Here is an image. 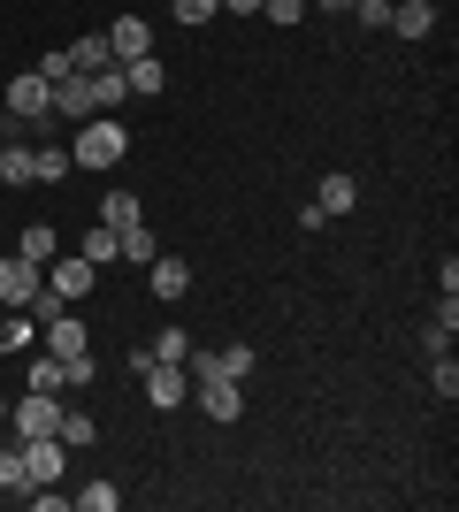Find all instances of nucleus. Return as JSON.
<instances>
[{
	"instance_id": "nucleus-28",
	"label": "nucleus",
	"mask_w": 459,
	"mask_h": 512,
	"mask_svg": "<svg viewBox=\"0 0 459 512\" xmlns=\"http://www.w3.org/2000/svg\"><path fill=\"white\" fill-rule=\"evenodd\" d=\"M0 490L16 497V505L31 497V474H23V451H0Z\"/></svg>"
},
{
	"instance_id": "nucleus-11",
	"label": "nucleus",
	"mask_w": 459,
	"mask_h": 512,
	"mask_svg": "<svg viewBox=\"0 0 459 512\" xmlns=\"http://www.w3.org/2000/svg\"><path fill=\"white\" fill-rule=\"evenodd\" d=\"M146 283H153V299L169 306V299H184V291H192V268H184V260H169V253H153V260H146Z\"/></svg>"
},
{
	"instance_id": "nucleus-16",
	"label": "nucleus",
	"mask_w": 459,
	"mask_h": 512,
	"mask_svg": "<svg viewBox=\"0 0 459 512\" xmlns=\"http://www.w3.org/2000/svg\"><path fill=\"white\" fill-rule=\"evenodd\" d=\"M352 199H360L352 176H322V199H314V207H322V222H337V214H352Z\"/></svg>"
},
{
	"instance_id": "nucleus-33",
	"label": "nucleus",
	"mask_w": 459,
	"mask_h": 512,
	"mask_svg": "<svg viewBox=\"0 0 459 512\" xmlns=\"http://www.w3.org/2000/svg\"><path fill=\"white\" fill-rule=\"evenodd\" d=\"M261 16H268V23H284V31H291V23H306V0H261Z\"/></svg>"
},
{
	"instance_id": "nucleus-8",
	"label": "nucleus",
	"mask_w": 459,
	"mask_h": 512,
	"mask_svg": "<svg viewBox=\"0 0 459 512\" xmlns=\"http://www.w3.org/2000/svg\"><path fill=\"white\" fill-rule=\"evenodd\" d=\"M199 413H207V421H238V413H245V390L230 383V375H199Z\"/></svg>"
},
{
	"instance_id": "nucleus-4",
	"label": "nucleus",
	"mask_w": 459,
	"mask_h": 512,
	"mask_svg": "<svg viewBox=\"0 0 459 512\" xmlns=\"http://www.w3.org/2000/svg\"><path fill=\"white\" fill-rule=\"evenodd\" d=\"M184 398H192V375L169 367V360H146V406L169 413V406H184Z\"/></svg>"
},
{
	"instance_id": "nucleus-15",
	"label": "nucleus",
	"mask_w": 459,
	"mask_h": 512,
	"mask_svg": "<svg viewBox=\"0 0 459 512\" xmlns=\"http://www.w3.org/2000/svg\"><path fill=\"white\" fill-rule=\"evenodd\" d=\"M31 184H69V146H31Z\"/></svg>"
},
{
	"instance_id": "nucleus-9",
	"label": "nucleus",
	"mask_w": 459,
	"mask_h": 512,
	"mask_svg": "<svg viewBox=\"0 0 459 512\" xmlns=\"http://www.w3.org/2000/svg\"><path fill=\"white\" fill-rule=\"evenodd\" d=\"M85 115H100V107H92V85L85 77H62L54 100H46V123H85Z\"/></svg>"
},
{
	"instance_id": "nucleus-29",
	"label": "nucleus",
	"mask_w": 459,
	"mask_h": 512,
	"mask_svg": "<svg viewBox=\"0 0 459 512\" xmlns=\"http://www.w3.org/2000/svg\"><path fill=\"white\" fill-rule=\"evenodd\" d=\"M429 360H437V367H429V390L452 406V398H459V367H452V352H429Z\"/></svg>"
},
{
	"instance_id": "nucleus-14",
	"label": "nucleus",
	"mask_w": 459,
	"mask_h": 512,
	"mask_svg": "<svg viewBox=\"0 0 459 512\" xmlns=\"http://www.w3.org/2000/svg\"><path fill=\"white\" fill-rule=\"evenodd\" d=\"M31 390L62 398V390H69V360H54V352H31Z\"/></svg>"
},
{
	"instance_id": "nucleus-5",
	"label": "nucleus",
	"mask_w": 459,
	"mask_h": 512,
	"mask_svg": "<svg viewBox=\"0 0 459 512\" xmlns=\"http://www.w3.org/2000/svg\"><path fill=\"white\" fill-rule=\"evenodd\" d=\"M39 344H46V352H54V360H77V352H92L85 321L69 314V306H62V314H46V321H39Z\"/></svg>"
},
{
	"instance_id": "nucleus-3",
	"label": "nucleus",
	"mask_w": 459,
	"mask_h": 512,
	"mask_svg": "<svg viewBox=\"0 0 459 512\" xmlns=\"http://www.w3.org/2000/svg\"><path fill=\"white\" fill-rule=\"evenodd\" d=\"M8 421H16V436H54V428H62V398H46V390H23L16 406H8Z\"/></svg>"
},
{
	"instance_id": "nucleus-30",
	"label": "nucleus",
	"mask_w": 459,
	"mask_h": 512,
	"mask_svg": "<svg viewBox=\"0 0 459 512\" xmlns=\"http://www.w3.org/2000/svg\"><path fill=\"white\" fill-rule=\"evenodd\" d=\"M77 505H85V512H115V505H123V490H115V482H85Z\"/></svg>"
},
{
	"instance_id": "nucleus-35",
	"label": "nucleus",
	"mask_w": 459,
	"mask_h": 512,
	"mask_svg": "<svg viewBox=\"0 0 459 512\" xmlns=\"http://www.w3.org/2000/svg\"><path fill=\"white\" fill-rule=\"evenodd\" d=\"M222 8H230V16H261V0H222Z\"/></svg>"
},
{
	"instance_id": "nucleus-10",
	"label": "nucleus",
	"mask_w": 459,
	"mask_h": 512,
	"mask_svg": "<svg viewBox=\"0 0 459 512\" xmlns=\"http://www.w3.org/2000/svg\"><path fill=\"white\" fill-rule=\"evenodd\" d=\"M108 54H115V62L153 54V23H146V16H115V23H108Z\"/></svg>"
},
{
	"instance_id": "nucleus-19",
	"label": "nucleus",
	"mask_w": 459,
	"mask_h": 512,
	"mask_svg": "<svg viewBox=\"0 0 459 512\" xmlns=\"http://www.w3.org/2000/svg\"><path fill=\"white\" fill-rule=\"evenodd\" d=\"M0 352H16V360H23V352H39V321L8 314V321H0Z\"/></svg>"
},
{
	"instance_id": "nucleus-26",
	"label": "nucleus",
	"mask_w": 459,
	"mask_h": 512,
	"mask_svg": "<svg viewBox=\"0 0 459 512\" xmlns=\"http://www.w3.org/2000/svg\"><path fill=\"white\" fill-rule=\"evenodd\" d=\"M0 184H31V146H23V138L0 146Z\"/></svg>"
},
{
	"instance_id": "nucleus-18",
	"label": "nucleus",
	"mask_w": 459,
	"mask_h": 512,
	"mask_svg": "<svg viewBox=\"0 0 459 512\" xmlns=\"http://www.w3.org/2000/svg\"><path fill=\"white\" fill-rule=\"evenodd\" d=\"M253 367H261V352H253V344H222V352H215V367H207V375H230V383H245Z\"/></svg>"
},
{
	"instance_id": "nucleus-1",
	"label": "nucleus",
	"mask_w": 459,
	"mask_h": 512,
	"mask_svg": "<svg viewBox=\"0 0 459 512\" xmlns=\"http://www.w3.org/2000/svg\"><path fill=\"white\" fill-rule=\"evenodd\" d=\"M123 153H131V130L85 115V123H77V146H69V169H115Z\"/></svg>"
},
{
	"instance_id": "nucleus-23",
	"label": "nucleus",
	"mask_w": 459,
	"mask_h": 512,
	"mask_svg": "<svg viewBox=\"0 0 459 512\" xmlns=\"http://www.w3.org/2000/svg\"><path fill=\"white\" fill-rule=\"evenodd\" d=\"M115 245H123V260H131V268H146V260L161 253V237H153L146 222H131V230H115Z\"/></svg>"
},
{
	"instance_id": "nucleus-13",
	"label": "nucleus",
	"mask_w": 459,
	"mask_h": 512,
	"mask_svg": "<svg viewBox=\"0 0 459 512\" xmlns=\"http://www.w3.org/2000/svg\"><path fill=\"white\" fill-rule=\"evenodd\" d=\"M85 85H92V107H123V100H131V77H123V62H108V69H92Z\"/></svg>"
},
{
	"instance_id": "nucleus-6",
	"label": "nucleus",
	"mask_w": 459,
	"mask_h": 512,
	"mask_svg": "<svg viewBox=\"0 0 459 512\" xmlns=\"http://www.w3.org/2000/svg\"><path fill=\"white\" fill-rule=\"evenodd\" d=\"M92 276H100V268H92L85 253H54V260H46V291H62V299H85Z\"/></svg>"
},
{
	"instance_id": "nucleus-32",
	"label": "nucleus",
	"mask_w": 459,
	"mask_h": 512,
	"mask_svg": "<svg viewBox=\"0 0 459 512\" xmlns=\"http://www.w3.org/2000/svg\"><path fill=\"white\" fill-rule=\"evenodd\" d=\"M46 77V85H62V77H77V69H69V46H54V54H39V62H31Z\"/></svg>"
},
{
	"instance_id": "nucleus-27",
	"label": "nucleus",
	"mask_w": 459,
	"mask_h": 512,
	"mask_svg": "<svg viewBox=\"0 0 459 512\" xmlns=\"http://www.w3.org/2000/svg\"><path fill=\"white\" fill-rule=\"evenodd\" d=\"M146 352H153V360H169V367H184V360H192V337H184V329H161Z\"/></svg>"
},
{
	"instance_id": "nucleus-31",
	"label": "nucleus",
	"mask_w": 459,
	"mask_h": 512,
	"mask_svg": "<svg viewBox=\"0 0 459 512\" xmlns=\"http://www.w3.org/2000/svg\"><path fill=\"white\" fill-rule=\"evenodd\" d=\"M169 8H176V23H184V31H199L207 16H222V0H169Z\"/></svg>"
},
{
	"instance_id": "nucleus-37",
	"label": "nucleus",
	"mask_w": 459,
	"mask_h": 512,
	"mask_svg": "<svg viewBox=\"0 0 459 512\" xmlns=\"http://www.w3.org/2000/svg\"><path fill=\"white\" fill-rule=\"evenodd\" d=\"M0 421H8V398H0Z\"/></svg>"
},
{
	"instance_id": "nucleus-12",
	"label": "nucleus",
	"mask_w": 459,
	"mask_h": 512,
	"mask_svg": "<svg viewBox=\"0 0 459 512\" xmlns=\"http://www.w3.org/2000/svg\"><path fill=\"white\" fill-rule=\"evenodd\" d=\"M391 31L398 39H429L437 31V0H391Z\"/></svg>"
},
{
	"instance_id": "nucleus-21",
	"label": "nucleus",
	"mask_w": 459,
	"mask_h": 512,
	"mask_svg": "<svg viewBox=\"0 0 459 512\" xmlns=\"http://www.w3.org/2000/svg\"><path fill=\"white\" fill-rule=\"evenodd\" d=\"M16 253H23V260H31V268H46V260L62 253V237L46 230V222H31V230H23V237H16Z\"/></svg>"
},
{
	"instance_id": "nucleus-2",
	"label": "nucleus",
	"mask_w": 459,
	"mask_h": 512,
	"mask_svg": "<svg viewBox=\"0 0 459 512\" xmlns=\"http://www.w3.org/2000/svg\"><path fill=\"white\" fill-rule=\"evenodd\" d=\"M0 100H8V123H31V130H46V100H54V85H46L39 69H16V77L0 85Z\"/></svg>"
},
{
	"instance_id": "nucleus-7",
	"label": "nucleus",
	"mask_w": 459,
	"mask_h": 512,
	"mask_svg": "<svg viewBox=\"0 0 459 512\" xmlns=\"http://www.w3.org/2000/svg\"><path fill=\"white\" fill-rule=\"evenodd\" d=\"M39 283H46V268H31L23 253L0 260V306H31V299H39Z\"/></svg>"
},
{
	"instance_id": "nucleus-24",
	"label": "nucleus",
	"mask_w": 459,
	"mask_h": 512,
	"mask_svg": "<svg viewBox=\"0 0 459 512\" xmlns=\"http://www.w3.org/2000/svg\"><path fill=\"white\" fill-rule=\"evenodd\" d=\"M100 222H108V230H131V222H146V214H138V192H108V199H100Z\"/></svg>"
},
{
	"instance_id": "nucleus-36",
	"label": "nucleus",
	"mask_w": 459,
	"mask_h": 512,
	"mask_svg": "<svg viewBox=\"0 0 459 512\" xmlns=\"http://www.w3.org/2000/svg\"><path fill=\"white\" fill-rule=\"evenodd\" d=\"M337 8H352V0H322V16H337Z\"/></svg>"
},
{
	"instance_id": "nucleus-34",
	"label": "nucleus",
	"mask_w": 459,
	"mask_h": 512,
	"mask_svg": "<svg viewBox=\"0 0 459 512\" xmlns=\"http://www.w3.org/2000/svg\"><path fill=\"white\" fill-rule=\"evenodd\" d=\"M352 8H360V23H368V31H391V0H352Z\"/></svg>"
},
{
	"instance_id": "nucleus-22",
	"label": "nucleus",
	"mask_w": 459,
	"mask_h": 512,
	"mask_svg": "<svg viewBox=\"0 0 459 512\" xmlns=\"http://www.w3.org/2000/svg\"><path fill=\"white\" fill-rule=\"evenodd\" d=\"M77 253H85L92 268H108V260H123V245H115V230H108V222H92V230L77 237Z\"/></svg>"
},
{
	"instance_id": "nucleus-17",
	"label": "nucleus",
	"mask_w": 459,
	"mask_h": 512,
	"mask_svg": "<svg viewBox=\"0 0 459 512\" xmlns=\"http://www.w3.org/2000/svg\"><path fill=\"white\" fill-rule=\"evenodd\" d=\"M54 436H62L69 451H92V444H100V421H92V413H77V406H62V428H54Z\"/></svg>"
},
{
	"instance_id": "nucleus-20",
	"label": "nucleus",
	"mask_w": 459,
	"mask_h": 512,
	"mask_svg": "<svg viewBox=\"0 0 459 512\" xmlns=\"http://www.w3.org/2000/svg\"><path fill=\"white\" fill-rule=\"evenodd\" d=\"M115 54H108V31H92V39H77L69 46V69H77V77H92V69H108Z\"/></svg>"
},
{
	"instance_id": "nucleus-25",
	"label": "nucleus",
	"mask_w": 459,
	"mask_h": 512,
	"mask_svg": "<svg viewBox=\"0 0 459 512\" xmlns=\"http://www.w3.org/2000/svg\"><path fill=\"white\" fill-rule=\"evenodd\" d=\"M123 77H131V92H146V100H153V92H161V85H169V69L153 62V54H138V62H123Z\"/></svg>"
}]
</instances>
